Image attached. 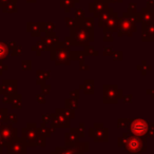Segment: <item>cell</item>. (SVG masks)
I'll return each instance as SVG.
<instances>
[{
	"instance_id": "obj_1",
	"label": "cell",
	"mask_w": 154,
	"mask_h": 154,
	"mask_svg": "<svg viewBox=\"0 0 154 154\" xmlns=\"http://www.w3.org/2000/svg\"><path fill=\"white\" fill-rule=\"evenodd\" d=\"M132 130L135 134L141 135V134H143V133L147 132L148 125H147V122H143V120H135L132 125Z\"/></svg>"
},
{
	"instance_id": "obj_2",
	"label": "cell",
	"mask_w": 154,
	"mask_h": 154,
	"mask_svg": "<svg viewBox=\"0 0 154 154\" xmlns=\"http://www.w3.org/2000/svg\"><path fill=\"white\" fill-rule=\"evenodd\" d=\"M132 141V143H136V146H138V141H135V140H131ZM130 146H131V148H132V149H135V143H130Z\"/></svg>"
}]
</instances>
